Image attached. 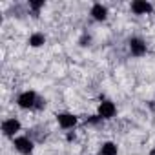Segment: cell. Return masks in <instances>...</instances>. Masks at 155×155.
Returning a JSON list of instances; mask_svg holds the SVG:
<instances>
[{
    "label": "cell",
    "mask_w": 155,
    "mask_h": 155,
    "mask_svg": "<svg viewBox=\"0 0 155 155\" xmlns=\"http://www.w3.org/2000/svg\"><path fill=\"white\" fill-rule=\"evenodd\" d=\"M2 131H4V135H8V137H15V133H18L20 131V122L13 117V119H6L4 122H2Z\"/></svg>",
    "instance_id": "obj_1"
},
{
    "label": "cell",
    "mask_w": 155,
    "mask_h": 155,
    "mask_svg": "<svg viewBox=\"0 0 155 155\" xmlns=\"http://www.w3.org/2000/svg\"><path fill=\"white\" fill-rule=\"evenodd\" d=\"M131 9L135 11V13H139V15H144V13H148V11H151V6L148 4V2H133L131 4Z\"/></svg>",
    "instance_id": "obj_7"
},
{
    "label": "cell",
    "mask_w": 155,
    "mask_h": 155,
    "mask_svg": "<svg viewBox=\"0 0 155 155\" xmlns=\"http://www.w3.org/2000/svg\"><path fill=\"white\" fill-rule=\"evenodd\" d=\"M13 144L20 153H31V150H33V142L28 137H17V139H13Z\"/></svg>",
    "instance_id": "obj_3"
},
{
    "label": "cell",
    "mask_w": 155,
    "mask_h": 155,
    "mask_svg": "<svg viewBox=\"0 0 155 155\" xmlns=\"http://www.w3.org/2000/svg\"><path fill=\"white\" fill-rule=\"evenodd\" d=\"M130 49H131L133 55H142L146 51V44L142 40H139V38H131L130 40Z\"/></svg>",
    "instance_id": "obj_6"
},
{
    "label": "cell",
    "mask_w": 155,
    "mask_h": 155,
    "mask_svg": "<svg viewBox=\"0 0 155 155\" xmlns=\"http://www.w3.org/2000/svg\"><path fill=\"white\" fill-rule=\"evenodd\" d=\"M18 106L20 108H24V110H28V108H33L35 106V102H37V93L35 91H24L22 95H18Z\"/></svg>",
    "instance_id": "obj_2"
},
{
    "label": "cell",
    "mask_w": 155,
    "mask_h": 155,
    "mask_svg": "<svg viewBox=\"0 0 155 155\" xmlns=\"http://www.w3.org/2000/svg\"><path fill=\"white\" fill-rule=\"evenodd\" d=\"M106 13H108L106 8L101 6V4H95V6L91 8V15H93L97 20H104V18H106Z\"/></svg>",
    "instance_id": "obj_8"
},
{
    "label": "cell",
    "mask_w": 155,
    "mask_h": 155,
    "mask_svg": "<svg viewBox=\"0 0 155 155\" xmlns=\"http://www.w3.org/2000/svg\"><path fill=\"white\" fill-rule=\"evenodd\" d=\"M99 115H101L102 119H111V117L115 115V104L110 102V101L101 102V106H99Z\"/></svg>",
    "instance_id": "obj_4"
},
{
    "label": "cell",
    "mask_w": 155,
    "mask_h": 155,
    "mask_svg": "<svg viewBox=\"0 0 155 155\" xmlns=\"http://www.w3.org/2000/svg\"><path fill=\"white\" fill-rule=\"evenodd\" d=\"M58 124L62 126V128H73L75 124H77V117L75 115H71V113H60L58 115Z\"/></svg>",
    "instance_id": "obj_5"
},
{
    "label": "cell",
    "mask_w": 155,
    "mask_h": 155,
    "mask_svg": "<svg viewBox=\"0 0 155 155\" xmlns=\"http://www.w3.org/2000/svg\"><path fill=\"white\" fill-rule=\"evenodd\" d=\"M101 155H117V146L113 142H106L101 148Z\"/></svg>",
    "instance_id": "obj_9"
},
{
    "label": "cell",
    "mask_w": 155,
    "mask_h": 155,
    "mask_svg": "<svg viewBox=\"0 0 155 155\" xmlns=\"http://www.w3.org/2000/svg\"><path fill=\"white\" fill-rule=\"evenodd\" d=\"M44 35H40V33H35V35H31L29 37V44L33 46V48H38V46H42L44 44Z\"/></svg>",
    "instance_id": "obj_10"
}]
</instances>
